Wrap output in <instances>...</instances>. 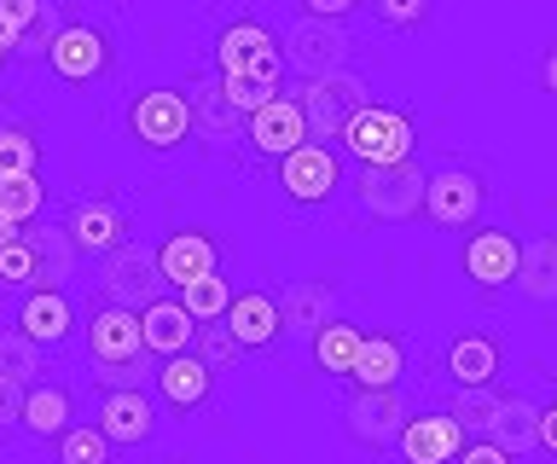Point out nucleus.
<instances>
[{"label": "nucleus", "mask_w": 557, "mask_h": 464, "mask_svg": "<svg viewBox=\"0 0 557 464\" xmlns=\"http://www.w3.org/2000/svg\"><path fill=\"white\" fill-rule=\"evenodd\" d=\"M12 175H41V140L24 123H0V180Z\"/></svg>", "instance_id": "obj_34"}, {"label": "nucleus", "mask_w": 557, "mask_h": 464, "mask_svg": "<svg viewBox=\"0 0 557 464\" xmlns=\"http://www.w3.org/2000/svg\"><path fill=\"white\" fill-rule=\"evenodd\" d=\"M540 447L557 459V401L552 406H540Z\"/></svg>", "instance_id": "obj_47"}, {"label": "nucleus", "mask_w": 557, "mask_h": 464, "mask_svg": "<svg viewBox=\"0 0 557 464\" xmlns=\"http://www.w3.org/2000/svg\"><path fill=\"white\" fill-rule=\"evenodd\" d=\"M268 47H278L273 29L261 18H250V12H233V18L221 24V36H215V76H250Z\"/></svg>", "instance_id": "obj_22"}, {"label": "nucleus", "mask_w": 557, "mask_h": 464, "mask_svg": "<svg viewBox=\"0 0 557 464\" xmlns=\"http://www.w3.org/2000/svg\"><path fill=\"white\" fill-rule=\"evenodd\" d=\"M128 134L146 151H174V146H186L191 134V99L186 93H174V88H146V93H134L128 99Z\"/></svg>", "instance_id": "obj_6"}, {"label": "nucleus", "mask_w": 557, "mask_h": 464, "mask_svg": "<svg viewBox=\"0 0 557 464\" xmlns=\"http://www.w3.org/2000/svg\"><path fill=\"white\" fill-rule=\"evenodd\" d=\"M442 372H447L453 389H487V384H499V372H505L499 337L494 331H459L442 349Z\"/></svg>", "instance_id": "obj_15"}, {"label": "nucleus", "mask_w": 557, "mask_h": 464, "mask_svg": "<svg viewBox=\"0 0 557 464\" xmlns=\"http://www.w3.org/2000/svg\"><path fill=\"white\" fill-rule=\"evenodd\" d=\"M157 394L174 406V412H198L209 406V394H215V372L203 366V354L198 349H186V354H169V360H157Z\"/></svg>", "instance_id": "obj_21"}, {"label": "nucleus", "mask_w": 557, "mask_h": 464, "mask_svg": "<svg viewBox=\"0 0 557 464\" xmlns=\"http://www.w3.org/2000/svg\"><path fill=\"white\" fill-rule=\"evenodd\" d=\"M116 447H146L157 436V401L146 389H104L99 394V418H94Z\"/></svg>", "instance_id": "obj_17"}, {"label": "nucleus", "mask_w": 557, "mask_h": 464, "mask_svg": "<svg viewBox=\"0 0 557 464\" xmlns=\"http://www.w3.org/2000/svg\"><path fill=\"white\" fill-rule=\"evenodd\" d=\"M278 319H285V337L313 342L331 319H337V290L325 279H296V285L278 290Z\"/></svg>", "instance_id": "obj_18"}, {"label": "nucleus", "mask_w": 557, "mask_h": 464, "mask_svg": "<svg viewBox=\"0 0 557 464\" xmlns=\"http://www.w3.org/2000/svg\"><path fill=\"white\" fill-rule=\"evenodd\" d=\"M482 203H487V186H482V168L470 163H442L430 168V186H424V215L435 227H476L482 221Z\"/></svg>", "instance_id": "obj_7"}, {"label": "nucleus", "mask_w": 557, "mask_h": 464, "mask_svg": "<svg viewBox=\"0 0 557 464\" xmlns=\"http://www.w3.org/2000/svg\"><path fill=\"white\" fill-rule=\"evenodd\" d=\"M17 238H24V227H17V221H7V215H0V250H7V244H17Z\"/></svg>", "instance_id": "obj_49"}, {"label": "nucleus", "mask_w": 557, "mask_h": 464, "mask_svg": "<svg viewBox=\"0 0 557 464\" xmlns=\"http://www.w3.org/2000/svg\"><path fill=\"white\" fill-rule=\"evenodd\" d=\"M499 401H505V394H499L494 384H487V389H453L447 412H453V424H459L465 436H487V429H494Z\"/></svg>", "instance_id": "obj_35"}, {"label": "nucleus", "mask_w": 557, "mask_h": 464, "mask_svg": "<svg viewBox=\"0 0 557 464\" xmlns=\"http://www.w3.org/2000/svg\"><path fill=\"white\" fill-rule=\"evenodd\" d=\"M540 81H546V93H557V41L546 47V59H540Z\"/></svg>", "instance_id": "obj_48"}, {"label": "nucleus", "mask_w": 557, "mask_h": 464, "mask_svg": "<svg viewBox=\"0 0 557 464\" xmlns=\"http://www.w3.org/2000/svg\"><path fill=\"white\" fill-rule=\"evenodd\" d=\"M505 453L522 459V453H534L540 447V406L529 401V394H505L499 412H494V429H487Z\"/></svg>", "instance_id": "obj_29"}, {"label": "nucleus", "mask_w": 557, "mask_h": 464, "mask_svg": "<svg viewBox=\"0 0 557 464\" xmlns=\"http://www.w3.org/2000/svg\"><path fill=\"white\" fill-rule=\"evenodd\" d=\"M465 279L476 290H505L517 285V267H522V238L505 233V227H476L465 238Z\"/></svg>", "instance_id": "obj_13"}, {"label": "nucleus", "mask_w": 557, "mask_h": 464, "mask_svg": "<svg viewBox=\"0 0 557 464\" xmlns=\"http://www.w3.org/2000/svg\"><path fill=\"white\" fill-rule=\"evenodd\" d=\"M424 186H430V168L407 158V163H372L355 175V210L366 221H412L424 210Z\"/></svg>", "instance_id": "obj_1"}, {"label": "nucleus", "mask_w": 557, "mask_h": 464, "mask_svg": "<svg viewBox=\"0 0 557 464\" xmlns=\"http://www.w3.org/2000/svg\"><path fill=\"white\" fill-rule=\"evenodd\" d=\"M296 99H302V116H308V134H313V140H343V128L355 123L366 105H372V93H366V81H360L355 71L308 76Z\"/></svg>", "instance_id": "obj_3"}, {"label": "nucleus", "mask_w": 557, "mask_h": 464, "mask_svg": "<svg viewBox=\"0 0 557 464\" xmlns=\"http://www.w3.org/2000/svg\"><path fill=\"white\" fill-rule=\"evenodd\" d=\"M453 464H517V459L505 453L494 436H476V441H465V447H459V459H453Z\"/></svg>", "instance_id": "obj_44"}, {"label": "nucleus", "mask_w": 557, "mask_h": 464, "mask_svg": "<svg viewBox=\"0 0 557 464\" xmlns=\"http://www.w3.org/2000/svg\"><path fill=\"white\" fill-rule=\"evenodd\" d=\"M0 285H7V290H35V250H29V238H17V244L0 250Z\"/></svg>", "instance_id": "obj_40"}, {"label": "nucleus", "mask_w": 557, "mask_h": 464, "mask_svg": "<svg viewBox=\"0 0 557 464\" xmlns=\"http://www.w3.org/2000/svg\"><path fill=\"white\" fill-rule=\"evenodd\" d=\"M41 12H47V0H0V41L17 47V36H24Z\"/></svg>", "instance_id": "obj_41"}, {"label": "nucleus", "mask_w": 557, "mask_h": 464, "mask_svg": "<svg viewBox=\"0 0 557 464\" xmlns=\"http://www.w3.org/2000/svg\"><path fill=\"white\" fill-rule=\"evenodd\" d=\"M47 64H52V76H59V81H70V88H94V81H104L116 71L111 29L94 24V18H87V24L82 18L64 24L59 41H52V53H47Z\"/></svg>", "instance_id": "obj_4"}, {"label": "nucleus", "mask_w": 557, "mask_h": 464, "mask_svg": "<svg viewBox=\"0 0 557 464\" xmlns=\"http://www.w3.org/2000/svg\"><path fill=\"white\" fill-rule=\"evenodd\" d=\"M17 331L29 342H41V349H70V337L82 331L76 325V302L64 297V290H29L24 302H17Z\"/></svg>", "instance_id": "obj_16"}, {"label": "nucleus", "mask_w": 557, "mask_h": 464, "mask_svg": "<svg viewBox=\"0 0 557 464\" xmlns=\"http://www.w3.org/2000/svg\"><path fill=\"white\" fill-rule=\"evenodd\" d=\"M400 377H407V337L372 331L360 342V360H355V372H348V384L355 389H395Z\"/></svg>", "instance_id": "obj_25"}, {"label": "nucleus", "mask_w": 557, "mask_h": 464, "mask_svg": "<svg viewBox=\"0 0 557 464\" xmlns=\"http://www.w3.org/2000/svg\"><path fill=\"white\" fill-rule=\"evenodd\" d=\"M111 436L99 424H70L59 436V464H111Z\"/></svg>", "instance_id": "obj_38"}, {"label": "nucleus", "mask_w": 557, "mask_h": 464, "mask_svg": "<svg viewBox=\"0 0 557 464\" xmlns=\"http://www.w3.org/2000/svg\"><path fill=\"white\" fill-rule=\"evenodd\" d=\"M64 227H70V238H76L82 255H99L104 262L111 250H122L134 238V215H128V203H122L116 192H94V198L70 203Z\"/></svg>", "instance_id": "obj_9"}, {"label": "nucleus", "mask_w": 557, "mask_h": 464, "mask_svg": "<svg viewBox=\"0 0 557 464\" xmlns=\"http://www.w3.org/2000/svg\"><path fill=\"white\" fill-rule=\"evenodd\" d=\"M372 12L383 29H418L430 18V0H372Z\"/></svg>", "instance_id": "obj_42"}, {"label": "nucleus", "mask_w": 557, "mask_h": 464, "mask_svg": "<svg viewBox=\"0 0 557 464\" xmlns=\"http://www.w3.org/2000/svg\"><path fill=\"white\" fill-rule=\"evenodd\" d=\"M0 215L17 221V227H35V221L47 215V186H41V175H12V180H0Z\"/></svg>", "instance_id": "obj_33"}, {"label": "nucleus", "mask_w": 557, "mask_h": 464, "mask_svg": "<svg viewBox=\"0 0 557 464\" xmlns=\"http://www.w3.org/2000/svg\"><path fill=\"white\" fill-rule=\"evenodd\" d=\"M360 7H372V0H360Z\"/></svg>", "instance_id": "obj_51"}, {"label": "nucleus", "mask_w": 557, "mask_h": 464, "mask_svg": "<svg viewBox=\"0 0 557 464\" xmlns=\"http://www.w3.org/2000/svg\"><path fill=\"white\" fill-rule=\"evenodd\" d=\"M191 349L203 354V366H209V372H233L238 360H244V342L233 337V325H226V319L198 325V342H191Z\"/></svg>", "instance_id": "obj_39"}, {"label": "nucleus", "mask_w": 557, "mask_h": 464, "mask_svg": "<svg viewBox=\"0 0 557 464\" xmlns=\"http://www.w3.org/2000/svg\"><path fill=\"white\" fill-rule=\"evenodd\" d=\"M226 325H233V337L244 349H268V342H278V331H285L278 297H268V290H238L233 308H226Z\"/></svg>", "instance_id": "obj_26"}, {"label": "nucleus", "mask_w": 557, "mask_h": 464, "mask_svg": "<svg viewBox=\"0 0 557 464\" xmlns=\"http://www.w3.org/2000/svg\"><path fill=\"white\" fill-rule=\"evenodd\" d=\"M552 401H557V394H552Z\"/></svg>", "instance_id": "obj_52"}, {"label": "nucleus", "mask_w": 557, "mask_h": 464, "mask_svg": "<svg viewBox=\"0 0 557 464\" xmlns=\"http://www.w3.org/2000/svg\"><path fill=\"white\" fill-rule=\"evenodd\" d=\"M41 372H47V349L41 342H29L24 331H0V377H12V384H41Z\"/></svg>", "instance_id": "obj_32"}, {"label": "nucleus", "mask_w": 557, "mask_h": 464, "mask_svg": "<svg viewBox=\"0 0 557 464\" xmlns=\"http://www.w3.org/2000/svg\"><path fill=\"white\" fill-rule=\"evenodd\" d=\"M355 7H360V0H302V12H308V18H331V24H343Z\"/></svg>", "instance_id": "obj_46"}, {"label": "nucleus", "mask_w": 557, "mask_h": 464, "mask_svg": "<svg viewBox=\"0 0 557 464\" xmlns=\"http://www.w3.org/2000/svg\"><path fill=\"white\" fill-rule=\"evenodd\" d=\"M163 267H157V250L139 244V238H128L122 250H111L99 262V297L104 302H122V308H151L157 297H163Z\"/></svg>", "instance_id": "obj_5"}, {"label": "nucleus", "mask_w": 557, "mask_h": 464, "mask_svg": "<svg viewBox=\"0 0 557 464\" xmlns=\"http://www.w3.org/2000/svg\"><path fill=\"white\" fill-rule=\"evenodd\" d=\"M348 59H355V36H348L343 24L308 18V12H302V18L285 29V64H290V71H302V81L348 71Z\"/></svg>", "instance_id": "obj_8"}, {"label": "nucleus", "mask_w": 557, "mask_h": 464, "mask_svg": "<svg viewBox=\"0 0 557 464\" xmlns=\"http://www.w3.org/2000/svg\"><path fill=\"white\" fill-rule=\"evenodd\" d=\"M12 59H17V53H12V47H7V41H0V71H7V64H12Z\"/></svg>", "instance_id": "obj_50"}, {"label": "nucleus", "mask_w": 557, "mask_h": 464, "mask_svg": "<svg viewBox=\"0 0 557 464\" xmlns=\"http://www.w3.org/2000/svg\"><path fill=\"white\" fill-rule=\"evenodd\" d=\"M186 99H191V128H198L203 140H226V134H238L244 116L233 111V99H226L221 76H198Z\"/></svg>", "instance_id": "obj_28"}, {"label": "nucleus", "mask_w": 557, "mask_h": 464, "mask_svg": "<svg viewBox=\"0 0 557 464\" xmlns=\"http://www.w3.org/2000/svg\"><path fill=\"white\" fill-rule=\"evenodd\" d=\"M139 325H146V349L157 360L186 354L191 342H198V319H191V308L181 297H157L151 308H139Z\"/></svg>", "instance_id": "obj_24"}, {"label": "nucleus", "mask_w": 557, "mask_h": 464, "mask_svg": "<svg viewBox=\"0 0 557 464\" xmlns=\"http://www.w3.org/2000/svg\"><path fill=\"white\" fill-rule=\"evenodd\" d=\"M29 250H35V290H64L70 273H76V238H70L64 221H35L24 233Z\"/></svg>", "instance_id": "obj_23"}, {"label": "nucleus", "mask_w": 557, "mask_h": 464, "mask_svg": "<svg viewBox=\"0 0 557 464\" xmlns=\"http://www.w3.org/2000/svg\"><path fill=\"white\" fill-rule=\"evenodd\" d=\"M70 418H76V394H70L64 384H29V394H24V436H35V441H59L64 429H70Z\"/></svg>", "instance_id": "obj_27"}, {"label": "nucleus", "mask_w": 557, "mask_h": 464, "mask_svg": "<svg viewBox=\"0 0 557 464\" xmlns=\"http://www.w3.org/2000/svg\"><path fill=\"white\" fill-rule=\"evenodd\" d=\"M517 297H529V302H557V233H552V238H529V244H522Z\"/></svg>", "instance_id": "obj_30"}, {"label": "nucleus", "mask_w": 557, "mask_h": 464, "mask_svg": "<svg viewBox=\"0 0 557 464\" xmlns=\"http://www.w3.org/2000/svg\"><path fill=\"white\" fill-rule=\"evenodd\" d=\"M412 418V401H407V389H355L348 394V406H343V429L355 436L360 447H395L400 441V429H407Z\"/></svg>", "instance_id": "obj_10"}, {"label": "nucleus", "mask_w": 557, "mask_h": 464, "mask_svg": "<svg viewBox=\"0 0 557 464\" xmlns=\"http://www.w3.org/2000/svg\"><path fill=\"white\" fill-rule=\"evenodd\" d=\"M157 267H163L169 290H186L191 279H203V273H221V250L209 233L186 227V233H169L163 244H157Z\"/></svg>", "instance_id": "obj_20"}, {"label": "nucleus", "mask_w": 557, "mask_h": 464, "mask_svg": "<svg viewBox=\"0 0 557 464\" xmlns=\"http://www.w3.org/2000/svg\"><path fill=\"white\" fill-rule=\"evenodd\" d=\"M221 88H226V99H233V111H238V116L261 111V105H268V99L278 93V88H261L256 76H221Z\"/></svg>", "instance_id": "obj_43"}, {"label": "nucleus", "mask_w": 557, "mask_h": 464, "mask_svg": "<svg viewBox=\"0 0 557 464\" xmlns=\"http://www.w3.org/2000/svg\"><path fill=\"white\" fill-rule=\"evenodd\" d=\"M24 384H12V377H0V429H17L24 424Z\"/></svg>", "instance_id": "obj_45"}, {"label": "nucleus", "mask_w": 557, "mask_h": 464, "mask_svg": "<svg viewBox=\"0 0 557 464\" xmlns=\"http://www.w3.org/2000/svg\"><path fill=\"white\" fill-rule=\"evenodd\" d=\"M87 360H134L146 354V325H139V308L122 302H87Z\"/></svg>", "instance_id": "obj_14"}, {"label": "nucleus", "mask_w": 557, "mask_h": 464, "mask_svg": "<svg viewBox=\"0 0 557 464\" xmlns=\"http://www.w3.org/2000/svg\"><path fill=\"white\" fill-rule=\"evenodd\" d=\"M87 377L99 384V394L104 389H146L151 377H157V354L146 349V354H134V360H87Z\"/></svg>", "instance_id": "obj_36"}, {"label": "nucleus", "mask_w": 557, "mask_h": 464, "mask_svg": "<svg viewBox=\"0 0 557 464\" xmlns=\"http://www.w3.org/2000/svg\"><path fill=\"white\" fill-rule=\"evenodd\" d=\"M360 342H366L360 325L331 319L325 331L313 337V366H320L325 377H348V372H355V360H360Z\"/></svg>", "instance_id": "obj_31"}, {"label": "nucleus", "mask_w": 557, "mask_h": 464, "mask_svg": "<svg viewBox=\"0 0 557 464\" xmlns=\"http://www.w3.org/2000/svg\"><path fill=\"white\" fill-rule=\"evenodd\" d=\"M395 447L407 464H453L465 447V429L453 424V412H412Z\"/></svg>", "instance_id": "obj_19"}, {"label": "nucleus", "mask_w": 557, "mask_h": 464, "mask_svg": "<svg viewBox=\"0 0 557 464\" xmlns=\"http://www.w3.org/2000/svg\"><path fill=\"white\" fill-rule=\"evenodd\" d=\"M278 186H285L290 203H331L343 192V158L325 140H308L278 163Z\"/></svg>", "instance_id": "obj_12"}, {"label": "nucleus", "mask_w": 557, "mask_h": 464, "mask_svg": "<svg viewBox=\"0 0 557 464\" xmlns=\"http://www.w3.org/2000/svg\"><path fill=\"white\" fill-rule=\"evenodd\" d=\"M181 302L191 308V319L209 325V319H226V308H233V279H221V273H203V279H191L181 290Z\"/></svg>", "instance_id": "obj_37"}, {"label": "nucleus", "mask_w": 557, "mask_h": 464, "mask_svg": "<svg viewBox=\"0 0 557 464\" xmlns=\"http://www.w3.org/2000/svg\"><path fill=\"white\" fill-rule=\"evenodd\" d=\"M343 151L360 168H372V163H407L412 151H418V128H412V116L395 111V105H366L355 123L343 128Z\"/></svg>", "instance_id": "obj_2"}, {"label": "nucleus", "mask_w": 557, "mask_h": 464, "mask_svg": "<svg viewBox=\"0 0 557 464\" xmlns=\"http://www.w3.org/2000/svg\"><path fill=\"white\" fill-rule=\"evenodd\" d=\"M313 134H308V116H302V99L296 93H273L261 111L244 116V146L256 151V158H268L273 168L290 158L296 146H308Z\"/></svg>", "instance_id": "obj_11"}]
</instances>
